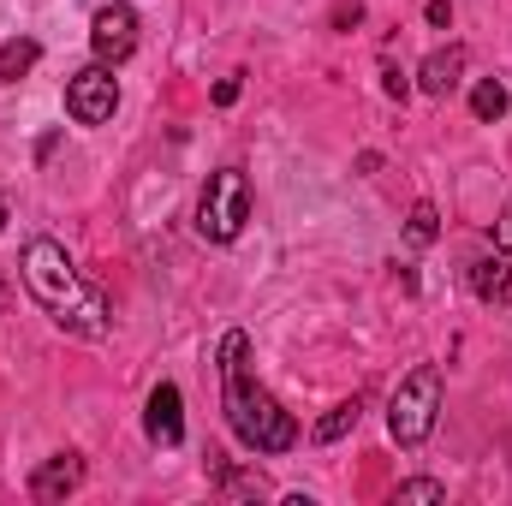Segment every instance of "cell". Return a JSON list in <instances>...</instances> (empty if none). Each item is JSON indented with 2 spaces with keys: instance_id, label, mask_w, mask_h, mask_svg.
Masks as SVG:
<instances>
[{
  "instance_id": "obj_1",
  "label": "cell",
  "mask_w": 512,
  "mask_h": 506,
  "mask_svg": "<svg viewBox=\"0 0 512 506\" xmlns=\"http://www.w3.org/2000/svg\"><path fill=\"white\" fill-rule=\"evenodd\" d=\"M18 274H24L30 298H36L66 334H78V340H102V334H108V298H102V286H90V280L72 268L66 245L30 239L24 256H18Z\"/></svg>"
},
{
  "instance_id": "obj_2",
  "label": "cell",
  "mask_w": 512,
  "mask_h": 506,
  "mask_svg": "<svg viewBox=\"0 0 512 506\" xmlns=\"http://www.w3.org/2000/svg\"><path fill=\"white\" fill-rule=\"evenodd\" d=\"M221 405H227V423L233 435L251 447V453H286L298 441V423L280 411V399L251 376V340L233 328L221 340Z\"/></svg>"
},
{
  "instance_id": "obj_3",
  "label": "cell",
  "mask_w": 512,
  "mask_h": 506,
  "mask_svg": "<svg viewBox=\"0 0 512 506\" xmlns=\"http://www.w3.org/2000/svg\"><path fill=\"white\" fill-rule=\"evenodd\" d=\"M245 221H251V179L239 167L209 173V185L197 197V233L215 239V245H233L245 233Z\"/></svg>"
},
{
  "instance_id": "obj_4",
  "label": "cell",
  "mask_w": 512,
  "mask_h": 506,
  "mask_svg": "<svg viewBox=\"0 0 512 506\" xmlns=\"http://www.w3.org/2000/svg\"><path fill=\"white\" fill-rule=\"evenodd\" d=\"M435 411H441V370H435V364H417L411 376L393 387V405H387V429H393V441H399V447L429 441Z\"/></svg>"
},
{
  "instance_id": "obj_5",
  "label": "cell",
  "mask_w": 512,
  "mask_h": 506,
  "mask_svg": "<svg viewBox=\"0 0 512 506\" xmlns=\"http://www.w3.org/2000/svg\"><path fill=\"white\" fill-rule=\"evenodd\" d=\"M114 108H120V78H114V66L96 60V66L72 72V84H66V114H72L78 126H108Z\"/></svg>"
},
{
  "instance_id": "obj_6",
  "label": "cell",
  "mask_w": 512,
  "mask_h": 506,
  "mask_svg": "<svg viewBox=\"0 0 512 506\" xmlns=\"http://www.w3.org/2000/svg\"><path fill=\"white\" fill-rule=\"evenodd\" d=\"M90 48H96L102 66H126L131 54H137V12H131L126 0L96 6V18H90Z\"/></svg>"
},
{
  "instance_id": "obj_7",
  "label": "cell",
  "mask_w": 512,
  "mask_h": 506,
  "mask_svg": "<svg viewBox=\"0 0 512 506\" xmlns=\"http://www.w3.org/2000/svg\"><path fill=\"white\" fill-rule=\"evenodd\" d=\"M78 483H84V459H78V453H54V459H42V465L30 471V501L54 506V501H66Z\"/></svg>"
},
{
  "instance_id": "obj_8",
  "label": "cell",
  "mask_w": 512,
  "mask_h": 506,
  "mask_svg": "<svg viewBox=\"0 0 512 506\" xmlns=\"http://www.w3.org/2000/svg\"><path fill=\"white\" fill-rule=\"evenodd\" d=\"M143 429H149L155 447H179V441H185V411H179V387H173V381H161V387L149 393Z\"/></svg>"
},
{
  "instance_id": "obj_9",
  "label": "cell",
  "mask_w": 512,
  "mask_h": 506,
  "mask_svg": "<svg viewBox=\"0 0 512 506\" xmlns=\"http://www.w3.org/2000/svg\"><path fill=\"white\" fill-rule=\"evenodd\" d=\"M465 60H471V54H465L459 42L435 48V54L417 66V90H423V96H447V90H459V78H465Z\"/></svg>"
},
{
  "instance_id": "obj_10",
  "label": "cell",
  "mask_w": 512,
  "mask_h": 506,
  "mask_svg": "<svg viewBox=\"0 0 512 506\" xmlns=\"http://www.w3.org/2000/svg\"><path fill=\"white\" fill-rule=\"evenodd\" d=\"M471 292H477L483 304H507V298H512V268L501 262V256L471 262Z\"/></svg>"
},
{
  "instance_id": "obj_11",
  "label": "cell",
  "mask_w": 512,
  "mask_h": 506,
  "mask_svg": "<svg viewBox=\"0 0 512 506\" xmlns=\"http://www.w3.org/2000/svg\"><path fill=\"white\" fill-rule=\"evenodd\" d=\"M42 60V48L30 42V36H12V42H0V84H18L30 66Z\"/></svg>"
},
{
  "instance_id": "obj_12",
  "label": "cell",
  "mask_w": 512,
  "mask_h": 506,
  "mask_svg": "<svg viewBox=\"0 0 512 506\" xmlns=\"http://www.w3.org/2000/svg\"><path fill=\"white\" fill-rule=\"evenodd\" d=\"M471 114H477V120H501V114H507V84H501V78H483V84L471 90Z\"/></svg>"
},
{
  "instance_id": "obj_13",
  "label": "cell",
  "mask_w": 512,
  "mask_h": 506,
  "mask_svg": "<svg viewBox=\"0 0 512 506\" xmlns=\"http://www.w3.org/2000/svg\"><path fill=\"white\" fill-rule=\"evenodd\" d=\"M358 429V399H346V405H334L322 423H316V441H340V435H352Z\"/></svg>"
},
{
  "instance_id": "obj_14",
  "label": "cell",
  "mask_w": 512,
  "mask_h": 506,
  "mask_svg": "<svg viewBox=\"0 0 512 506\" xmlns=\"http://www.w3.org/2000/svg\"><path fill=\"white\" fill-rule=\"evenodd\" d=\"M405 233H411V245H435V233H441V215H435V203H417Z\"/></svg>"
},
{
  "instance_id": "obj_15",
  "label": "cell",
  "mask_w": 512,
  "mask_h": 506,
  "mask_svg": "<svg viewBox=\"0 0 512 506\" xmlns=\"http://www.w3.org/2000/svg\"><path fill=\"white\" fill-rule=\"evenodd\" d=\"M399 501L435 506V501H447V489H441V483H429V477H417V483H399Z\"/></svg>"
},
{
  "instance_id": "obj_16",
  "label": "cell",
  "mask_w": 512,
  "mask_h": 506,
  "mask_svg": "<svg viewBox=\"0 0 512 506\" xmlns=\"http://www.w3.org/2000/svg\"><path fill=\"white\" fill-rule=\"evenodd\" d=\"M495 245L512 256V197H507V209H501V221H495Z\"/></svg>"
},
{
  "instance_id": "obj_17",
  "label": "cell",
  "mask_w": 512,
  "mask_h": 506,
  "mask_svg": "<svg viewBox=\"0 0 512 506\" xmlns=\"http://www.w3.org/2000/svg\"><path fill=\"white\" fill-rule=\"evenodd\" d=\"M358 18H364V6H358V0H340V6H334V24H340V30H346V24H358Z\"/></svg>"
},
{
  "instance_id": "obj_18",
  "label": "cell",
  "mask_w": 512,
  "mask_h": 506,
  "mask_svg": "<svg viewBox=\"0 0 512 506\" xmlns=\"http://www.w3.org/2000/svg\"><path fill=\"white\" fill-rule=\"evenodd\" d=\"M429 24L447 30V24H453V6H447V0H429Z\"/></svg>"
},
{
  "instance_id": "obj_19",
  "label": "cell",
  "mask_w": 512,
  "mask_h": 506,
  "mask_svg": "<svg viewBox=\"0 0 512 506\" xmlns=\"http://www.w3.org/2000/svg\"><path fill=\"white\" fill-rule=\"evenodd\" d=\"M215 102L233 108V102H239V78H221V84H215Z\"/></svg>"
},
{
  "instance_id": "obj_20",
  "label": "cell",
  "mask_w": 512,
  "mask_h": 506,
  "mask_svg": "<svg viewBox=\"0 0 512 506\" xmlns=\"http://www.w3.org/2000/svg\"><path fill=\"white\" fill-rule=\"evenodd\" d=\"M6 298H12V292H6V280H0V316H6Z\"/></svg>"
},
{
  "instance_id": "obj_21",
  "label": "cell",
  "mask_w": 512,
  "mask_h": 506,
  "mask_svg": "<svg viewBox=\"0 0 512 506\" xmlns=\"http://www.w3.org/2000/svg\"><path fill=\"white\" fill-rule=\"evenodd\" d=\"M0 227H6V203H0Z\"/></svg>"
}]
</instances>
